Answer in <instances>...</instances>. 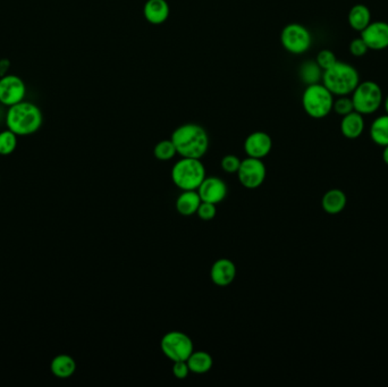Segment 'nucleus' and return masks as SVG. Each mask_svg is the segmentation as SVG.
I'll list each match as a JSON object with an SVG mask.
<instances>
[{"mask_svg": "<svg viewBox=\"0 0 388 387\" xmlns=\"http://www.w3.org/2000/svg\"><path fill=\"white\" fill-rule=\"evenodd\" d=\"M160 349L173 362L186 361L194 351L191 337L178 330L168 332L160 341Z\"/></svg>", "mask_w": 388, "mask_h": 387, "instance_id": "0eeeda50", "label": "nucleus"}, {"mask_svg": "<svg viewBox=\"0 0 388 387\" xmlns=\"http://www.w3.org/2000/svg\"><path fill=\"white\" fill-rule=\"evenodd\" d=\"M171 7L167 0H146L144 7V19L153 26H160L168 19Z\"/></svg>", "mask_w": 388, "mask_h": 387, "instance_id": "2eb2a0df", "label": "nucleus"}, {"mask_svg": "<svg viewBox=\"0 0 388 387\" xmlns=\"http://www.w3.org/2000/svg\"><path fill=\"white\" fill-rule=\"evenodd\" d=\"M236 277V266L231 259L220 258L211 266V279L213 284L220 287L229 286Z\"/></svg>", "mask_w": 388, "mask_h": 387, "instance_id": "4468645a", "label": "nucleus"}, {"mask_svg": "<svg viewBox=\"0 0 388 387\" xmlns=\"http://www.w3.org/2000/svg\"><path fill=\"white\" fill-rule=\"evenodd\" d=\"M176 153H177V151H176V148L174 146V143H173L172 139L162 140L153 148V155L160 162H168V160L175 157Z\"/></svg>", "mask_w": 388, "mask_h": 387, "instance_id": "b1692460", "label": "nucleus"}, {"mask_svg": "<svg viewBox=\"0 0 388 387\" xmlns=\"http://www.w3.org/2000/svg\"><path fill=\"white\" fill-rule=\"evenodd\" d=\"M173 143L178 155L184 158L201 159L209 148L207 131L200 125L188 123L178 126L172 134Z\"/></svg>", "mask_w": 388, "mask_h": 387, "instance_id": "f257e3e1", "label": "nucleus"}, {"mask_svg": "<svg viewBox=\"0 0 388 387\" xmlns=\"http://www.w3.org/2000/svg\"><path fill=\"white\" fill-rule=\"evenodd\" d=\"M271 148L273 140L271 135L262 131L253 132L244 141L245 153L252 158L262 159L267 157L271 153Z\"/></svg>", "mask_w": 388, "mask_h": 387, "instance_id": "ddd939ff", "label": "nucleus"}, {"mask_svg": "<svg viewBox=\"0 0 388 387\" xmlns=\"http://www.w3.org/2000/svg\"><path fill=\"white\" fill-rule=\"evenodd\" d=\"M370 138L379 147L388 146V115H382L372 122Z\"/></svg>", "mask_w": 388, "mask_h": 387, "instance_id": "4be33fe9", "label": "nucleus"}, {"mask_svg": "<svg viewBox=\"0 0 388 387\" xmlns=\"http://www.w3.org/2000/svg\"><path fill=\"white\" fill-rule=\"evenodd\" d=\"M324 70L319 67L317 62L308 61L301 65L299 70L300 79L307 86H311L316 83H320L322 79Z\"/></svg>", "mask_w": 388, "mask_h": 387, "instance_id": "5701e85b", "label": "nucleus"}, {"mask_svg": "<svg viewBox=\"0 0 388 387\" xmlns=\"http://www.w3.org/2000/svg\"><path fill=\"white\" fill-rule=\"evenodd\" d=\"M382 160L388 166V146L384 147V151H382Z\"/></svg>", "mask_w": 388, "mask_h": 387, "instance_id": "473e14b6", "label": "nucleus"}, {"mask_svg": "<svg viewBox=\"0 0 388 387\" xmlns=\"http://www.w3.org/2000/svg\"><path fill=\"white\" fill-rule=\"evenodd\" d=\"M236 174L239 178L240 183L245 189L255 190L264 185L267 176V169L261 159L248 157L241 162L239 171Z\"/></svg>", "mask_w": 388, "mask_h": 387, "instance_id": "1a4fd4ad", "label": "nucleus"}, {"mask_svg": "<svg viewBox=\"0 0 388 387\" xmlns=\"http://www.w3.org/2000/svg\"><path fill=\"white\" fill-rule=\"evenodd\" d=\"M190 368H188V362L176 361L173 365V375L177 379H185L190 374Z\"/></svg>", "mask_w": 388, "mask_h": 387, "instance_id": "7c9ffc66", "label": "nucleus"}, {"mask_svg": "<svg viewBox=\"0 0 388 387\" xmlns=\"http://www.w3.org/2000/svg\"><path fill=\"white\" fill-rule=\"evenodd\" d=\"M347 22H349L351 29H353L354 31L362 32L372 22L371 12L366 5H362V3L354 5L349 12Z\"/></svg>", "mask_w": 388, "mask_h": 387, "instance_id": "aec40b11", "label": "nucleus"}, {"mask_svg": "<svg viewBox=\"0 0 388 387\" xmlns=\"http://www.w3.org/2000/svg\"><path fill=\"white\" fill-rule=\"evenodd\" d=\"M349 50H350V54L352 56L359 58L367 55V53L369 51V48L366 45V42L363 41V39L360 37V38L353 39L350 42Z\"/></svg>", "mask_w": 388, "mask_h": 387, "instance_id": "c756f323", "label": "nucleus"}, {"mask_svg": "<svg viewBox=\"0 0 388 387\" xmlns=\"http://www.w3.org/2000/svg\"><path fill=\"white\" fill-rule=\"evenodd\" d=\"M201 202L202 200L197 190L183 191L176 200V210L182 216L190 217L197 214Z\"/></svg>", "mask_w": 388, "mask_h": 387, "instance_id": "a211bd4d", "label": "nucleus"}, {"mask_svg": "<svg viewBox=\"0 0 388 387\" xmlns=\"http://www.w3.org/2000/svg\"><path fill=\"white\" fill-rule=\"evenodd\" d=\"M197 215L199 216V218L202 219V220H206V222L211 220V219L215 218L217 215L216 205L202 201L199 208H197Z\"/></svg>", "mask_w": 388, "mask_h": 387, "instance_id": "c85d7f7f", "label": "nucleus"}, {"mask_svg": "<svg viewBox=\"0 0 388 387\" xmlns=\"http://www.w3.org/2000/svg\"><path fill=\"white\" fill-rule=\"evenodd\" d=\"M241 159L235 155H227L222 159V169L224 171H226L229 174H235L239 171L240 166H241Z\"/></svg>", "mask_w": 388, "mask_h": 387, "instance_id": "cd10ccee", "label": "nucleus"}, {"mask_svg": "<svg viewBox=\"0 0 388 387\" xmlns=\"http://www.w3.org/2000/svg\"><path fill=\"white\" fill-rule=\"evenodd\" d=\"M361 33V38L369 50H384L388 48V23L384 21L371 22Z\"/></svg>", "mask_w": 388, "mask_h": 387, "instance_id": "9b49d317", "label": "nucleus"}, {"mask_svg": "<svg viewBox=\"0 0 388 387\" xmlns=\"http://www.w3.org/2000/svg\"><path fill=\"white\" fill-rule=\"evenodd\" d=\"M19 137L12 131L0 132V155H10L17 150Z\"/></svg>", "mask_w": 388, "mask_h": 387, "instance_id": "393cba45", "label": "nucleus"}, {"mask_svg": "<svg viewBox=\"0 0 388 387\" xmlns=\"http://www.w3.org/2000/svg\"><path fill=\"white\" fill-rule=\"evenodd\" d=\"M197 191L200 196L201 200L204 202L213 203V205L225 200L227 194H229L226 183L217 176L204 178Z\"/></svg>", "mask_w": 388, "mask_h": 387, "instance_id": "f8f14e48", "label": "nucleus"}, {"mask_svg": "<svg viewBox=\"0 0 388 387\" xmlns=\"http://www.w3.org/2000/svg\"><path fill=\"white\" fill-rule=\"evenodd\" d=\"M26 84L21 77L7 74L0 77V104L7 107L17 105L26 100Z\"/></svg>", "mask_w": 388, "mask_h": 387, "instance_id": "9d476101", "label": "nucleus"}, {"mask_svg": "<svg viewBox=\"0 0 388 387\" xmlns=\"http://www.w3.org/2000/svg\"><path fill=\"white\" fill-rule=\"evenodd\" d=\"M186 362L190 372L197 375L207 374L211 372L213 366V357L206 351H193Z\"/></svg>", "mask_w": 388, "mask_h": 387, "instance_id": "412c9836", "label": "nucleus"}, {"mask_svg": "<svg viewBox=\"0 0 388 387\" xmlns=\"http://www.w3.org/2000/svg\"><path fill=\"white\" fill-rule=\"evenodd\" d=\"M316 62L322 70H326L331 68V66H334L335 64L338 63V59L333 51L329 50V49H322L317 55Z\"/></svg>", "mask_w": 388, "mask_h": 387, "instance_id": "bb28decb", "label": "nucleus"}, {"mask_svg": "<svg viewBox=\"0 0 388 387\" xmlns=\"http://www.w3.org/2000/svg\"><path fill=\"white\" fill-rule=\"evenodd\" d=\"M347 197L344 191L340 189H331L324 194L322 199V207L324 213L329 215H338L342 213L347 207Z\"/></svg>", "mask_w": 388, "mask_h": 387, "instance_id": "f3484780", "label": "nucleus"}, {"mask_svg": "<svg viewBox=\"0 0 388 387\" xmlns=\"http://www.w3.org/2000/svg\"><path fill=\"white\" fill-rule=\"evenodd\" d=\"M351 95H352L351 98L353 102L354 111L363 116L375 114L384 102L382 88L378 83L374 81L360 82Z\"/></svg>", "mask_w": 388, "mask_h": 387, "instance_id": "423d86ee", "label": "nucleus"}, {"mask_svg": "<svg viewBox=\"0 0 388 387\" xmlns=\"http://www.w3.org/2000/svg\"><path fill=\"white\" fill-rule=\"evenodd\" d=\"M334 100V95L322 83H316L307 86L303 93V109L310 117L322 120L333 111Z\"/></svg>", "mask_w": 388, "mask_h": 387, "instance_id": "39448f33", "label": "nucleus"}, {"mask_svg": "<svg viewBox=\"0 0 388 387\" xmlns=\"http://www.w3.org/2000/svg\"><path fill=\"white\" fill-rule=\"evenodd\" d=\"M333 111L340 116H345V115L350 114L354 111L353 102L352 98L349 95H340L338 97L336 100H334V106H333Z\"/></svg>", "mask_w": 388, "mask_h": 387, "instance_id": "a878e982", "label": "nucleus"}, {"mask_svg": "<svg viewBox=\"0 0 388 387\" xmlns=\"http://www.w3.org/2000/svg\"><path fill=\"white\" fill-rule=\"evenodd\" d=\"M43 124L41 109L33 102H19L8 107L6 114V126L17 137H28L37 133Z\"/></svg>", "mask_w": 388, "mask_h": 387, "instance_id": "f03ea898", "label": "nucleus"}, {"mask_svg": "<svg viewBox=\"0 0 388 387\" xmlns=\"http://www.w3.org/2000/svg\"><path fill=\"white\" fill-rule=\"evenodd\" d=\"M382 105H384V108H385L386 114L388 115V95L384 99V102H382Z\"/></svg>", "mask_w": 388, "mask_h": 387, "instance_id": "72a5a7b5", "label": "nucleus"}, {"mask_svg": "<svg viewBox=\"0 0 388 387\" xmlns=\"http://www.w3.org/2000/svg\"><path fill=\"white\" fill-rule=\"evenodd\" d=\"M322 84L336 97L352 95L360 83L359 72L351 64L338 61L324 70Z\"/></svg>", "mask_w": 388, "mask_h": 387, "instance_id": "7ed1b4c3", "label": "nucleus"}, {"mask_svg": "<svg viewBox=\"0 0 388 387\" xmlns=\"http://www.w3.org/2000/svg\"><path fill=\"white\" fill-rule=\"evenodd\" d=\"M365 118L363 115L358 111H352L350 114L345 115L340 121V133L347 139L354 140L361 137L365 131Z\"/></svg>", "mask_w": 388, "mask_h": 387, "instance_id": "dca6fc26", "label": "nucleus"}, {"mask_svg": "<svg viewBox=\"0 0 388 387\" xmlns=\"http://www.w3.org/2000/svg\"><path fill=\"white\" fill-rule=\"evenodd\" d=\"M50 372L57 378L66 379L77 372V362L68 355H58L51 360Z\"/></svg>", "mask_w": 388, "mask_h": 387, "instance_id": "6ab92c4d", "label": "nucleus"}, {"mask_svg": "<svg viewBox=\"0 0 388 387\" xmlns=\"http://www.w3.org/2000/svg\"><path fill=\"white\" fill-rule=\"evenodd\" d=\"M172 181L182 191L197 190L206 176V167L200 159L182 157L171 173Z\"/></svg>", "mask_w": 388, "mask_h": 387, "instance_id": "20e7f679", "label": "nucleus"}, {"mask_svg": "<svg viewBox=\"0 0 388 387\" xmlns=\"http://www.w3.org/2000/svg\"><path fill=\"white\" fill-rule=\"evenodd\" d=\"M10 62L6 58H3L0 59V77H5L8 74V70H10Z\"/></svg>", "mask_w": 388, "mask_h": 387, "instance_id": "2f4dec72", "label": "nucleus"}, {"mask_svg": "<svg viewBox=\"0 0 388 387\" xmlns=\"http://www.w3.org/2000/svg\"><path fill=\"white\" fill-rule=\"evenodd\" d=\"M280 42L290 54L302 55L311 47L312 35L308 28L302 24L291 23L282 30Z\"/></svg>", "mask_w": 388, "mask_h": 387, "instance_id": "6e6552de", "label": "nucleus"}]
</instances>
